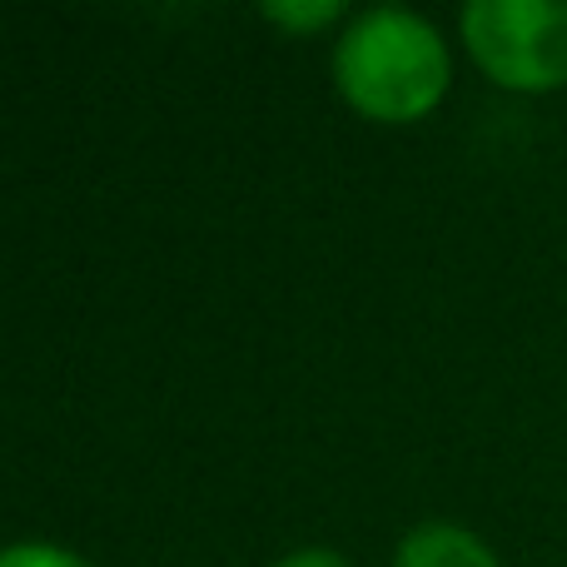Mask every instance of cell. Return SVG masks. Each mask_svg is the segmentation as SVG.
I'll return each mask as SVG.
<instances>
[{
	"label": "cell",
	"mask_w": 567,
	"mask_h": 567,
	"mask_svg": "<svg viewBox=\"0 0 567 567\" xmlns=\"http://www.w3.org/2000/svg\"><path fill=\"white\" fill-rule=\"evenodd\" d=\"M259 16L275 20V25H289V30H319V25H333V20L343 16L339 0H269V6H259Z\"/></svg>",
	"instance_id": "277c9868"
},
{
	"label": "cell",
	"mask_w": 567,
	"mask_h": 567,
	"mask_svg": "<svg viewBox=\"0 0 567 567\" xmlns=\"http://www.w3.org/2000/svg\"><path fill=\"white\" fill-rule=\"evenodd\" d=\"M393 567H503V563L478 533L458 528V523H419L413 533H403Z\"/></svg>",
	"instance_id": "3957f363"
},
{
	"label": "cell",
	"mask_w": 567,
	"mask_h": 567,
	"mask_svg": "<svg viewBox=\"0 0 567 567\" xmlns=\"http://www.w3.org/2000/svg\"><path fill=\"white\" fill-rule=\"evenodd\" d=\"M275 567H349V563H343L333 548H293L289 558H279Z\"/></svg>",
	"instance_id": "8992f818"
},
{
	"label": "cell",
	"mask_w": 567,
	"mask_h": 567,
	"mask_svg": "<svg viewBox=\"0 0 567 567\" xmlns=\"http://www.w3.org/2000/svg\"><path fill=\"white\" fill-rule=\"evenodd\" d=\"M0 567H90L80 553L60 548V543H6Z\"/></svg>",
	"instance_id": "5b68a950"
},
{
	"label": "cell",
	"mask_w": 567,
	"mask_h": 567,
	"mask_svg": "<svg viewBox=\"0 0 567 567\" xmlns=\"http://www.w3.org/2000/svg\"><path fill=\"white\" fill-rule=\"evenodd\" d=\"M339 95L369 120H419L449 95L453 55L429 16L403 6H373L343 25L333 45Z\"/></svg>",
	"instance_id": "6da1fadb"
},
{
	"label": "cell",
	"mask_w": 567,
	"mask_h": 567,
	"mask_svg": "<svg viewBox=\"0 0 567 567\" xmlns=\"http://www.w3.org/2000/svg\"><path fill=\"white\" fill-rule=\"evenodd\" d=\"M458 25L493 85L523 95L567 85V0H468Z\"/></svg>",
	"instance_id": "7a4b0ae2"
}]
</instances>
